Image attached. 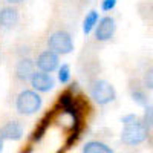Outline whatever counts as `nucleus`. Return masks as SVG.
<instances>
[{
  "mask_svg": "<svg viewBox=\"0 0 153 153\" xmlns=\"http://www.w3.org/2000/svg\"><path fill=\"white\" fill-rule=\"evenodd\" d=\"M149 136V129L143 124V121H135L132 124L124 126L121 132V141L126 146H138L144 143Z\"/></svg>",
  "mask_w": 153,
  "mask_h": 153,
  "instance_id": "f257e3e1",
  "label": "nucleus"
},
{
  "mask_svg": "<svg viewBox=\"0 0 153 153\" xmlns=\"http://www.w3.org/2000/svg\"><path fill=\"white\" fill-rule=\"evenodd\" d=\"M42 107V97L35 91H23L16 100V109L22 115H32Z\"/></svg>",
  "mask_w": 153,
  "mask_h": 153,
  "instance_id": "f03ea898",
  "label": "nucleus"
},
{
  "mask_svg": "<svg viewBox=\"0 0 153 153\" xmlns=\"http://www.w3.org/2000/svg\"><path fill=\"white\" fill-rule=\"evenodd\" d=\"M91 97L94 98L95 103H98L100 106H104V104H109L115 100L117 92H115V87L109 81L98 80L94 83V86L91 89Z\"/></svg>",
  "mask_w": 153,
  "mask_h": 153,
  "instance_id": "7ed1b4c3",
  "label": "nucleus"
},
{
  "mask_svg": "<svg viewBox=\"0 0 153 153\" xmlns=\"http://www.w3.org/2000/svg\"><path fill=\"white\" fill-rule=\"evenodd\" d=\"M48 46H49V51L55 52L57 55L61 54H71L74 51V42H72V37L65 32V31H57L54 32L52 35L49 37L48 40Z\"/></svg>",
  "mask_w": 153,
  "mask_h": 153,
  "instance_id": "20e7f679",
  "label": "nucleus"
},
{
  "mask_svg": "<svg viewBox=\"0 0 153 153\" xmlns=\"http://www.w3.org/2000/svg\"><path fill=\"white\" fill-rule=\"evenodd\" d=\"M34 65L38 68L40 72L51 74V72H54L55 69H58L60 58H58V55L55 52H52V51H45V52H42L40 55L37 57Z\"/></svg>",
  "mask_w": 153,
  "mask_h": 153,
  "instance_id": "39448f33",
  "label": "nucleus"
},
{
  "mask_svg": "<svg viewBox=\"0 0 153 153\" xmlns=\"http://www.w3.org/2000/svg\"><path fill=\"white\" fill-rule=\"evenodd\" d=\"M115 20L112 17H103L98 20V25H97V31H95V38L98 42H107L113 37L115 34Z\"/></svg>",
  "mask_w": 153,
  "mask_h": 153,
  "instance_id": "423d86ee",
  "label": "nucleus"
},
{
  "mask_svg": "<svg viewBox=\"0 0 153 153\" xmlns=\"http://www.w3.org/2000/svg\"><path fill=\"white\" fill-rule=\"evenodd\" d=\"M29 80H31V86L37 92H49L51 89L55 86V81H54L52 76H51V74H45V72H40V71L34 72Z\"/></svg>",
  "mask_w": 153,
  "mask_h": 153,
  "instance_id": "0eeeda50",
  "label": "nucleus"
},
{
  "mask_svg": "<svg viewBox=\"0 0 153 153\" xmlns=\"http://www.w3.org/2000/svg\"><path fill=\"white\" fill-rule=\"evenodd\" d=\"M23 136V127L19 121H8L0 127V138L11 139V141H19Z\"/></svg>",
  "mask_w": 153,
  "mask_h": 153,
  "instance_id": "6e6552de",
  "label": "nucleus"
},
{
  "mask_svg": "<svg viewBox=\"0 0 153 153\" xmlns=\"http://www.w3.org/2000/svg\"><path fill=\"white\" fill-rule=\"evenodd\" d=\"M34 61L28 57H25V58H20L19 63H17V66H16V76H17V80L20 81H28L32 74L35 72L34 71Z\"/></svg>",
  "mask_w": 153,
  "mask_h": 153,
  "instance_id": "1a4fd4ad",
  "label": "nucleus"
},
{
  "mask_svg": "<svg viewBox=\"0 0 153 153\" xmlns=\"http://www.w3.org/2000/svg\"><path fill=\"white\" fill-rule=\"evenodd\" d=\"M19 22V11L12 6H6L0 9V25L3 28H11Z\"/></svg>",
  "mask_w": 153,
  "mask_h": 153,
  "instance_id": "9d476101",
  "label": "nucleus"
},
{
  "mask_svg": "<svg viewBox=\"0 0 153 153\" xmlns=\"http://www.w3.org/2000/svg\"><path fill=\"white\" fill-rule=\"evenodd\" d=\"M52 113H54V112L46 113L45 117L40 120V123L37 124L35 130L32 132V136H31V139H32L34 143H40L42 139H43V136L46 135V130H48V127H49V124H51V120H52Z\"/></svg>",
  "mask_w": 153,
  "mask_h": 153,
  "instance_id": "9b49d317",
  "label": "nucleus"
},
{
  "mask_svg": "<svg viewBox=\"0 0 153 153\" xmlns=\"http://www.w3.org/2000/svg\"><path fill=\"white\" fill-rule=\"evenodd\" d=\"M83 153H113V150L101 141H89L84 144Z\"/></svg>",
  "mask_w": 153,
  "mask_h": 153,
  "instance_id": "f8f14e48",
  "label": "nucleus"
},
{
  "mask_svg": "<svg viewBox=\"0 0 153 153\" xmlns=\"http://www.w3.org/2000/svg\"><path fill=\"white\" fill-rule=\"evenodd\" d=\"M98 20H100V16H98V11H95V9H92V11L86 16V19H84V22H83V31H84L86 35L91 34V31L95 28V25L98 23Z\"/></svg>",
  "mask_w": 153,
  "mask_h": 153,
  "instance_id": "ddd939ff",
  "label": "nucleus"
},
{
  "mask_svg": "<svg viewBox=\"0 0 153 153\" xmlns=\"http://www.w3.org/2000/svg\"><path fill=\"white\" fill-rule=\"evenodd\" d=\"M74 104V95L71 91L65 92V94H61L60 98H58V106L63 109V110H66L68 107H71Z\"/></svg>",
  "mask_w": 153,
  "mask_h": 153,
  "instance_id": "4468645a",
  "label": "nucleus"
},
{
  "mask_svg": "<svg viewBox=\"0 0 153 153\" xmlns=\"http://www.w3.org/2000/svg\"><path fill=\"white\" fill-rule=\"evenodd\" d=\"M58 80L61 84H66L71 81V68L69 65H61L58 66Z\"/></svg>",
  "mask_w": 153,
  "mask_h": 153,
  "instance_id": "2eb2a0df",
  "label": "nucleus"
},
{
  "mask_svg": "<svg viewBox=\"0 0 153 153\" xmlns=\"http://www.w3.org/2000/svg\"><path fill=\"white\" fill-rule=\"evenodd\" d=\"M132 98L133 101H136L138 104H141V106H147V97L143 91H139V89H135V91L132 92Z\"/></svg>",
  "mask_w": 153,
  "mask_h": 153,
  "instance_id": "dca6fc26",
  "label": "nucleus"
},
{
  "mask_svg": "<svg viewBox=\"0 0 153 153\" xmlns=\"http://www.w3.org/2000/svg\"><path fill=\"white\" fill-rule=\"evenodd\" d=\"M143 124L147 127L149 130H150V127H152V124H153V112H152V106H150V104H149V106H146L144 121H143Z\"/></svg>",
  "mask_w": 153,
  "mask_h": 153,
  "instance_id": "f3484780",
  "label": "nucleus"
},
{
  "mask_svg": "<svg viewBox=\"0 0 153 153\" xmlns=\"http://www.w3.org/2000/svg\"><path fill=\"white\" fill-rule=\"evenodd\" d=\"M115 6H117V0H103V3H101L103 11H112Z\"/></svg>",
  "mask_w": 153,
  "mask_h": 153,
  "instance_id": "a211bd4d",
  "label": "nucleus"
},
{
  "mask_svg": "<svg viewBox=\"0 0 153 153\" xmlns=\"http://www.w3.org/2000/svg\"><path fill=\"white\" fill-rule=\"evenodd\" d=\"M123 124L124 126H127V124H132V123H135V121H138V117L135 113H130V115H126V117H123Z\"/></svg>",
  "mask_w": 153,
  "mask_h": 153,
  "instance_id": "6ab92c4d",
  "label": "nucleus"
},
{
  "mask_svg": "<svg viewBox=\"0 0 153 153\" xmlns=\"http://www.w3.org/2000/svg\"><path fill=\"white\" fill-rule=\"evenodd\" d=\"M146 87L147 89H150V91H152V89H153V80H152V69L146 74Z\"/></svg>",
  "mask_w": 153,
  "mask_h": 153,
  "instance_id": "aec40b11",
  "label": "nucleus"
},
{
  "mask_svg": "<svg viewBox=\"0 0 153 153\" xmlns=\"http://www.w3.org/2000/svg\"><path fill=\"white\" fill-rule=\"evenodd\" d=\"M2 150H3V139L0 138V153H2Z\"/></svg>",
  "mask_w": 153,
  "mask_h": 153,
  "instance_id": "412c9836",
  "label": "nucleus"
},
{
  "mask_svg": "<svg viewBox=\"0 0 153 153\" xmlns=\"http://www.w3.org/2000/svg\"><path fill=\"white\" fill-rule=\"evenodd\" d=\"M9 3H20V2H23V0H8Z\"/></svg>",
  "mask_w": 153,
  "mask_h": 153,
  "instance_id": "4be33fe9",
  "label": "nucleus"
}]
</instances>
